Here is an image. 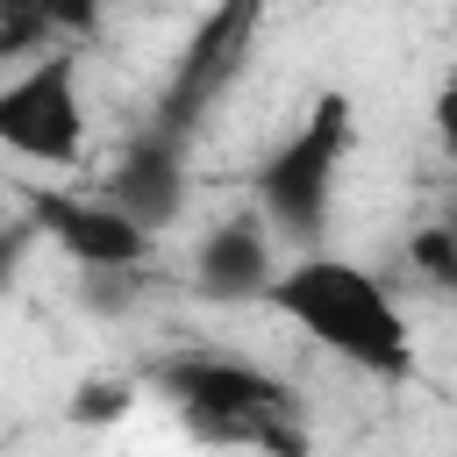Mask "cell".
I'll return each mask as SVG.
<instances>
[{
	"label": "cell",
	"instance_id": "cell-6",
	"mask_svg": "<svg viewBox=\"0 0 457 457\" xmlns=\"http://www.w3.org/2000/svg\"><path fill=\"white\" fill-rule=\"evenodd\" d=\"M193 278H200V293H214V300H250V293H271V236H264V221H221V228H207V243H200V257H193Z\"/></svg>",
	"mask_w": 457,
	"mask_h": 457
},
{
	"label": "cell",
	"instance_id": "cell-5",
	"mask_svg": "<svg viewBox=\"0 0 457 457\" xmlns=\"http://www.w3.org/2000/svg\"><path fill=\"white\" fill-rule=\"evenodd\" d=\"M29 214H36V228H50L86 271H136V264L150 257V228L129 221L107 193H93V200H79V193H29Z\"/></svg>",
	"mask_w": 457,
	"mask_h": 457
},
{
	"label": "cell",
	"instance_id": "cell-9",
	"mask_svg": "<svg viewBox=\"0 0 457 457\" xmlns=\"http://www.w3.org/2000/svg\"><path fill=\"white\" fill-rule=\"evenodd\" d=\"M36 7V21L50 29V43L57 36H93L100 29V0H29Z\"/></svg>",
	"mask_w": 457,
	"mask_h": 457
},
{
	"label": "cell",
	"instance_id": "cell-1",
	"mask_svg": "<svg viewBox=\"0 0 457 457\" xmlns=\"http://www.w3.org/2000/svg\"><path fill=\"white\" fill-rule=\"evenodd\" d=\"M264 300H271V314L286 328H300L314 350L357 364L364 378H407V364H414V328L364 264L300 257V264H286L271 278Z\"/></svg>",
	"mask_w": 457,
	"mask_h": 457
},
{
	"label": "cell",
	"instance_id": "cell-13",
	"mask_svg": "<svg viewBox=\"0 0 457 457\" xmlns=\"http://www.w3.org/2000/svg\"><path fill=\"white\" fill-rule=\"evenodd\" d=\"M7 64H14V57H7V50H0V86H7Z\"/></svg>",
	"mask_w": 457,
	"mask_h": 457
},
{
	"label": "cell",
	"instance_id": "cell-11",
	"mask_svg": "<svg viewBox=\"0 0 457 457\" xmlns=\"http://www.w3.org/2000/svg\"><path fill=\"white\" fill-rule=\"evenodd\" d=\"M436 143H443V150L457 157V79H450V86L436 93Z\"/></svg>",
	"mask_w": 457,
	"mask_h": 457
},
{
	"label": "cell",
	"instance_id": "cell-3",
	"mask_svg": "<svg viewBox=\"0 0 457 457\" xmlns=\"http://www.w3.org/2000/svg\"><path fill=\"white\" fill-rule=\"evenodd\" d=\"M350 157V100L343 93H321L314 114L286 136V150L264 164L257 179V200H264V221L293 243H314L321 221H328V200H336V171Z\"/></svg>",
	"mask_w": 457,
	"mask_h": 457
},
{
	"label": "cell",
	"instance_id": "cell-2",
	"mask_svg": "<svg viewBox=\"0 0 457 457\" xmlns=\"http://www.w3.org/2000/svg\"><path fill=\"white\" fill-rule=\"evenodd\" d=\"M164 400L179 407V421L200 443H228V450H264V457H307V428H300V400L293 386H278L257 364L236 357H179L157 371Z\"/></svg>",
	"mask_w": 457,
	"mask_h": 457
},
{
	"label": "cell",
	"instance_id": "cell-8",
	"mask_svg": "<svg viewBox=\"0 0 457 457\" xmlns=\"http://www.w3.org/2000/svg\"><path fill=\"white\" fill-rule=\"evenodd\" d=\"M0 50H7V57L50 50V29L36 21V7H29V0H0Z\"/></svg>",
	"mask_w": 457,
	"mask_h": 457
},
{
	"label": "cell",
	"instance_id": "cell-4",
	"mask_svg": "<svg viewBox=\"0 0 457 457\" xmlns=\"http://www.w3.org/2000/svg\"><path fill=\"white\" fill-rule=\"evenodd\" d=\"M0 150L29 164H79L86 150V100H79V64L64 50H43L29 71L0 86Z\"/></svg>",
	"mask_w": 457,
	"mask_h": 457
},
{
	"label": "cell",
	"instance_id": "cell-7",
	"mask_svg": "<svg viewBox=\"0 0 457 457\" xmlns=\"http://www.w3.org/2000/svg\"><path fill=\"white\" fill-rule=\"evenodd\" d=\"M107 200H114L129 221L157 228V221L179 207V164H171V150H164V143H136V150L121 157V171H114Z\"/></svg>",
	"mask_w": 457,
	"mask_h": 457
},
{
	"label": "cell",
	"instance_id": "cell-10",
	"mask_svg": "<svg viewBox=\"0 0 457 457\" xmlns=\"http://www.w3.org/2000/svg\"><path fill=\"white\" fill-rule=\"evenodd\" d=\"M79 421H121L129 414V378H93V386H79V407H71Z\"/></svg>",
	"mask_w": 457,
	"mask_h": 457
},
{
	"label": "cell",
	"instance_id": "cell-12",
	"mask_svg": "<svg viewBox=\"0 0 457 457\" xmlns=\"http://www.w3.org/2000/svg\"><path fill=\"white\" fill-rule=\"evenodd\" d=\"M436 228H443V243H450V293H457V214H450V221H436Z\"/></svg>",
	"mask_w": 457,
	"mask_h": 457
}]
</instances>
